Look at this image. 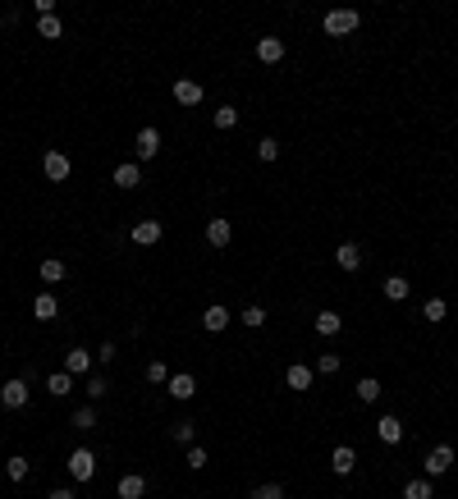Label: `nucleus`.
Here are the masks:
<instances>
[{
    "label": "nucleus",
    "mask_w": 458,
    "mask_h": 499,
    "mask_svg": "<svg viewBox=\"0 0 458 499\" xmlns=\"http://www.w3.org/2000/svg\"><path fill=\"white\" fill-rule=\"evenodd\" d=\"M357 23H362V14H357V9H330V14L321 18V28H326L330 37H348V33H357Z\"/></svg>",
    "instance_id": "f257e3e1"
},
{
    "label": "nucleus",
    "mask_w": 458,
    "mask_h": 499,
    "mask_svg": "<svg viewBox=\"0 0 458 499\" xmlns=\"http://www.w3.org/2000/svg\"><path fill=\"white\" fill-rule=\"evenodd\" d=\"M69 476H74V481H92V476H96V454H92V449H74V454H69Z\"/></svg>",
    "instance_id": "f03ea898"
},
{
    "label": "nucleus",
    "mask_w": 458,
    "mask_h": 499,
    "mask_svg": "<svg viewBox=\"0 0 458 499\" xmlns=\"http://www.w3.org/2000/svg\"><path fill=\"white\" fill-rule=\"evenodd\" d=\"M0 403H5L9 413L28 408V380H23V376H18V380H5V385H0Z\"/></svg>",
    "instance_id": "7ed1b4c3"
},
{
    "label": "nucleus",
    "mask_w": 458,
    "mask_h": 499,
    "mask_svg": "<svg viewBox=\"0 0 458 499\" xmlns=\"http://www.w3.org/2000/svg\"><path fill=\"white\" fill-rule=\"evenodd\" d=\"M42 170H46V179H51V183H64V179H69V156H64V151H46L42 156Z\"/></svg>",
    "instance_id": "20e7f679"
},
{
    "label": "nucleus",
    "mask_w": 458,
    "mask_h": 499,
    "mask_svg": "<svg viewBox=\"0 0 458 499\" xmlns=\"http://www.w3.org/2000/svg\"><path fill=\"white\" fill-rule=\"evenodd\" d=\"M454 467V449L450 444H435L431 454H426V476H445Z\"/></svg>",
    "instance_id": "39448f33"
},
{
    "label": "nucleus",
    "mask_w": 458,
    "mask_h": 499,
    "mask_svg": "<svg viewBox=\"0 0 458 499\" xmlns=\"http://www.w3.org/2000/svg\"><path fill=\"white\" fill-rule=\"evenodd\" d=\"M161 220H138L133 224V243H138V248H151V243H161Z\"/></svg>",
    "instance_id": "423d86ee"
},
{
    "label": "nucleus",
    "mask_w": 458,
    "mask_h": 499,
    "mask_svg": "<svg viewBox=\"0 0 458 499\" xmlns=\"http://www.w3.org/2000/svg\"><path fill=\"white\" fill-rule=\"evenodd\" d=\"M64 371H69V376H92V353H87V348H69V353H64Z\"/></svg>",
    "instance_id": "0eeeda50"
},
{
    "label": "nucleus",
    "mask_w": 458,
    "mask_h": 499,
    "mask_svg": "<svg viewBox=\"0 0 458 499\" xmlns=\"http://www.w3.org/2000/svg\"><path fill=\"white\" fill-rule=\"evenodd\" d=\"M376 435H381V444H399V440H403V422H399L394 413H385L381 422H376Z\"/></svg>",
    "instance_id": "6e6552de"
},
{
    "label": "nucleus",
    "mask_w": 458,
    "mask_h": 499,
    "mask_svg": "<svg viewBox=\"0 0 458 499\" xmlns=\"http://www.w3.org/2000/svg\"><path fill=\"white\" fill-rule=\"evenodd\" d=\"M257 60L261 64H280L285 60V42H280V37H261L257 42Z\"/></svg>",
    "instance_id": "1a4fd4ad"
},
{
    "label": "nucleus",
    "mask_w": 458,
    "mask_h": 499,
    "mask_svg": "<svg viewBox=\"0 0 458 499\" xmlns=\"http://www.w3.org/2000/svg\"><path fill=\"white\" fill-rule=\"evenodd\" d=\"M33 316H37V321H55V316H60V302H55V293H51V289L33 298Z\"/></svg>",
    "instance_id": "9d476101"
},
{
    "label": "nucleus",
    "mask_w": 458,
    "mask_h": 499,
    "mask_svg": "<svg viewBox=\"0 0 458 499\" xmlns=\"http://www.w3.org/2000/svg\"><path fill=\"white\" fill-rule=\"evenodd\" d=\"M133 147H138V161H151V156L161 151V133H156V129H138Z\"/></svg>",
    "instance_id": "9b49d317"
},
{
    "label": "nucleus",
    "mask_w": 458,
    "mask_h": 499,
    "mask_svg": "<svg viewBox=\"0 0 458 499\" xmlns=\"http://www.w3.org/2000/svg\"><path fill=\"white\" fill-rule=\"evenodd\" d=\"M229 239H234L229 220H225V215H216V220L207 224V243H211V248H229Z\"/></svg>",
    "instance_id": "f8f14e48"
},
{
    "label": "nucleus",
    "mask_w": 458,
    "mask_h": 499,
    "mask_svg": "<svg viewBox=\"0 0 458 499\" xmlns=\"http://www.w3.org/2000/svg\"><path fill=\"white\" fill-rule=\"evenodd\" d=\"M330 467H335V476H348L357 467V454H353V444H339L335 454H330Z\"/></svg>",
    "instance_id": "ddd939ff"
},
{
    "label": "nucleus",
    "mask_w": 458,
    "mask_h": 499,
    "mask_svg": "<svg viewBox=\"0 0 458 499\" xmlns=\"http://www.w3.org/2000/svg\"><path fill=\"white\" fill-rule=\"evenodd\" d=\"M335 261H339V270H357V266H362V248H357V243H339Z\"/></svg>",
    "instance_id": "4468645a"
},
{
    "label": "nucleus",
    "mask_w": 458,
    "mask_h": 499,
    "mask_svg": "<svg viewBox=\"0 0 458 499\" xmlns=\"http://www.w3.org/2000/svg\"><path fill=\"white\" fill-rule=\"evenodd\" d=\"M202 326H207L211 335H220V330L229 326V307H220V302H211V307L202 311Z\"/></svg>",
    "instance_id": "2eb2a0df"
},
{
    "label": "nucleus",
    "mask_w": 458,
    "mask_h": 499,
    "mask_svg": "<svg viewBox=\"0 0 458 499\" xmlns=\"http://www.w3.org/2000/svg\"><path fill=\"white\" fill-rule=\"evenodd\" d=\"M170 394L179 398V403H188V398L197 394V380H193L188 371H179V376H170Z\"/></svg>",
    "instance_id": "dca6fc26"
},
{
    "label": "nucleus",
    "mask_w": 458,
    "mask_h": 499,
    "mask_svg": "<svg viewBox=\"0 0 458 499\" xmlns=\"http://www.w3.org/2000/svg\"><path fill=\"white\" fill-rule=\"evenodd\" d=\"M174 101H179V105H197V101H202V83L179 78V83H174Z\"/></svg>",
    "instance_id": "f3484780"
},
{
    "label": "nucleus",
    "mask_w": 458,
    "mask_h": 499,
    "mask_svg": "<svg viewBox=\"0 0 458 499\" xmlns=\"http://www.w3.org/2000/svg\"><path fill=\"white\" fill-rule=\"evenodd\" d=\"M311 376H316V371L307 367V362H294V367L285 371V380H289V389H311Z\"/></svg>",
    "instance_id": "a211bd4d"
},
{
    "label": "nucleus",
    "mask_w": 458,
    "mask_h": 499,
    "mask_svg": "<svg viewBox=\"0 0 458 499\" xmlns=\"http://www.w3.org/2000/svg\"><path fill=\"white\" fill-rule=\"evenodd\" d=\"M142 495H147V476H138V472L120 476V499H142Z\"/></svg>",
    "instance_id": "6ab92c4d"
},
{
    "label": "nucleus",
    "mask_w": 458,
    "mask_h": 499,
    "mask_svg": "<svg viewBox=\"0 0 458 499\" xmlns=\"http://www.w3.org/2000/svg\"><path fill=\"white\" fill-rule=\"evenodd\" d=\"M110 179H115V188H138V183H142V170H138L133 161H124L120 170L110 174Z\"/></svg>",
    "instance_id": "aec40b11"
},
{
    "label": "nucleus",
    "mask_w": 458,
    "mask_h": 499,
    "mask_svg": "<svg viewBox=\"0 0 458 499\" xmlns=\"http://www.w3.org/2000/svg\"><path fill=\"white\" fill-rule=\"evenodd\" d=\"M403 499H435V486H431V476H413V481L403 486Z\"/></svg>",
    "instance_id": "412c9836"
},
{
    "label": "nucleus",
    "mask_w": 458,
    "mask_h": 499,
    "mask_svg": "<svg viewBox=\"0 0 458 499\" xmlns=\"http://www.w3.org/2000/svg\"><path fill=\"white\" fill-rule=\"evenodd\" d=\"M408 293H413V285H408L403 275H389V280H385V298H389V302H403Z\"/></svg>",
    "instance_id": "4be33fe9"
},
{
    "label": "nucleus",
    "mask_w": 458,
    "mask_h": 499,
    "mask_svg": "<svg viewBox=\"0 0 458 499\" xmlns=\"http://www.w3.org/2000/svg\"><path fill=\"white\" fill-rule=\"evenodd\" d=\"M381 394H385V389H381V380H376V376H362V380H357V398H362V403H376Z\"/></svg>",
    "instance_id": "5701e85b"
},
{
    "label": "nucleus",
    "mask_w": 458,
    "mask_h": 499,
    "mask_svg": "<svg viewBox=\"0 0 458 499\" xmlns=\"http://www.w3.org/2000/svg\"><path fill=\"white\" fill-rule=\"evenodd\" d=\"M339 326H344V321H339V311H316V335H339Z\"/></svg>",
    "instance_id": "b1692460"
},
{
    "label": "nucleus",
    "mask_w": 458,
    "mask_h": 499,
    "mask_svg": "<svg viewBox=\"0 0 458 499\" xmlns=\"http://www.w3.org/2000/svg\"><path fill=\"white\" fill-rule=\"evenodd\" d=\"M46 389H51L55 398H64L74 389V376H69V371H55V376H46Z\"/></svg>",
    "instance_id": "393cba45"
},
{
    "label": "nucleus",
    "mask_w": 458,
    "mask_h": 499,
    "mask_svg": "<svg viewBox=\"0 0 458 499\" xmlns=\"http://www.w3.org/2000/svg\"><path fill=\"white\" fill-rule=\"evenodd\" d=\"M445 316H450V307H445V298H426V307H422V321H431V326H440Z\"/></svg>",
    "instance_id": "a878e982"
},
{
    "label": "nucleus",
    "mask_w": 458,
    "mask_h": 499,
    "mask_svg": "<svg viewBox=\"0 0 458 499\" xmlns=\"http://www.w3.org/2000/svg\"><path fill=\"white\" fill-rule=\"evenodd\" d=\"M42 280H46V285H60V280H64V261L60 257H46L42 261Z\"/></svg>",
    "instance_id": "bb28decb"
},
{
    "label": "nucleus",
    "mask_w": 458,
    "mask_h": 499,
    "mask_svg": "<svg viewBox=\"0 0 458 499\" xmlns=\"http://www.w3.org/2000/svg\"><path fill=\"white\" fill-rule=\"evenodd\" d=\"M37 33H42L46 42H55V37L64 33V23H60V18H55V14H46V18H37Z\"/></svg>",
    "instance_id": "cd10ccee"
},
{
    "label": "nucleus",
    "mask_w": 458,
    "mask_h": 499,
    "mask_svg": "<svg viewBox=\"0 0 458 499\" xmlns=\"http://www.w3.org/2000/svg\"><path fill=\"white\" fill-rule=\"evenodd\" d=\"M243 326H248V330H261V326H266V307H257V302H252V307H243Z\"/></svg>",
    "instance_id": "c85d7f7f"
},
{
    "label": "nucleus",
    "mask_w": 458,
    "mask_h": 499,
    "mask_svg": "<svg viewBox=\"0 0 458 499\" xmlns=\"http://www.w3.org/2000/svg\"><path fill=\"white\" fill-rule=\"evenodd\" d=\"M147 380H151V385H170V367H165L161 357L147 362Z\"/></svg>",
    "instance_id": "c756f323"
},
{
    "label": "nucleus",
    "mask_w": 458,
    "mask_h": 499,
    "mask_svg": "<svg viewBox=\"0 0 458 499\" xmlns=\"http://www.w3.org/2000/svg\"><path fill=\"white\" fill-rule=\"evenodd\" d=\"M170 435L179 440V444H193V440H197V426H193V422H174V426H170Z\"/></svg>",
    "instance_id": "7c9ffc66"
},
{
    "label": "nucleus",
    "mask_w": 458,
    "mask_h": 499,
    "mask_svg": "<svg viewBox=\"0 0 458 499\" xmlns=\"http://www.w3.org/2000/svg\"><path fill=\"white\" fill-rule=\"evenodd\" d=\"M69 426H74V430H92V426H96V413H92V408H78V413L69 417Z\"/></svg>",
    "instance_id": "2f4dec72"
},
{
    "label": "nucleus",
    "mask_w": 458,
    "mask_h": 499,
    "mask_svg": "<svg viewBox=\"0 0 458 499\" xmlns=\"http://www.w3.org/2000/svg\"><path fill=\"white\" fill-rule=\"evenodd\" d=\"M248 499H285V486H280V481H266V486H257Z\"/></svg>",
    "instance_id": "473e14b6"
},
{
    "label": "nucleus",
    "mask_w": 458,
    "mask_h": 499,
    "mask_svg": "<svg viewBox=\"0 0 458 499\" xmlns=\"http://www.w3.org/2000/svg\"><path fill=\"white\" fill-rule=\"evenodd\" d=\"M5 472H9V481H28V458H9V463H5Z\"/></svg>",
    "instance_id": "72a5a7b5"
},
{
    "label": "nucleus",
    "mask_w": 458,
    "mask_h": 499,
    "mask_svg": "<svg viewBox=\"0 0 458 499\" xmlns=\"http://www.w3.org/2000/svg\"><path fill=\"white\" fill-rule=\"evenodd\" d=\"M257 156H261L266 165H270V161H280V142H275V138H261V142H257Z\"/></svg>",
    "instance_id": "f704fd0d"
},
{
    "label": "nucleus",
    "mask_w": 458,
    "mask_h": 499,
    "mask_svg": "<svg viewBox=\"0 0 458 499\" xmlns=\"http://www.w3.org/2000/svg\"><path fill=\"white\" fill-rule=\"evenodd\" d=\"M105 389H110V380H105V376H96V371H92V376H87V398H101Z\"/></svg>",
    "instance_id": "c9c22d12"
},
{
    "label": "nucleus",
    "mask_w": 458,
    "mask_h": 499,
    "mask_svg": "<svg viewBox=\"0 0 458 499\" xmlns=\"http://www.w3.org/2000/svg\"><path fill=\"white\" fill-rule=\"evenodd\" d=\"M207 463H211V458H207V449H202V444H188V467H193V472H202Z\"/></svg>",
    "instance_id": "e433bc0d"
},
{
    "label": "nucleus",
    "mask_w": 458,
    "mask_h": 499,
    "mask_svg": "<svg viewBox=\"0 0 458 499\" xmlns=\"http://www.w3.org/2000/svg\"><path fill=\"white\" fill-rule=\"evenodd\" d=\"M234 124H239V110H234V105H220L216 110V129H234Z\"/></svg>",
    "instance_id": "4c0bfd02"
},
{
    "label": "nucleus",
    "mask_w": 458,
    "mask_h": 499,
    "mask_svg": "<svg viewBox=\"0 0 458 499\" xmlns=\"http://www.w3.org/2000/svg\"><path fill=\"white\" fill-rule=\"evenodd\" d=\"M316 371H321V376H335V371H339V357H335V353H321V357H316Z\"/></svg>",
    "instance_id": "58836bf2"
},
{
    "label": "nucleus",
    "mask_w": 458,
    "mask_h": 499,
    "mask_svg": "<svg viewBox=\"0 0 458 499\" xmlns=\"http://www.w3.org/2000/svg\"><path fill=\"white\" fill-rule=\"evenodd\" d=\"M96 357H101V362H115V357H120V348H115V344H101V348H96Z\"/></svg>",
    "instance_id": "ea45409f"
},
{
    "label": "nucleus",
    "mask_w": 458,
    "mask_h": 499,
    "mask_svg": "<svg viewBox=\"0 0 458 499\" xmlns=\"http://www.w3.org/2000/svg\"><path fill=\"white\" fill-rule=\"evenodd\" d=\"M46 499H78V495L69 491V486H60V491H51V495H46Z\"/></svg>",
    "instance_id": "a19ab883"
}]
</instances>
